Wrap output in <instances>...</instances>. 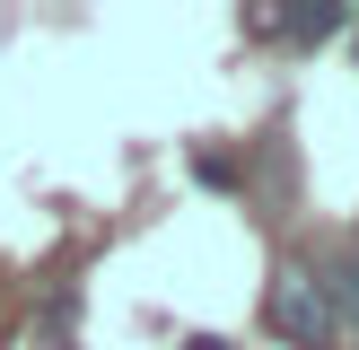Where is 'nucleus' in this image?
Listing matches in <instances>:
<instances>
[{
    "mask_svg": "<svg viewBox=\"0 0 359 350\" xmlns=\"http://www.w3.org/2000/svg\"><path fill=\"white\" fill-rule=\"evenodd\" d=\"M351 262H359V245H351Z\"/></svg>",
    "mask_w": 359,
    "mask_h": 350,
    "instance_id": "6",
    "label": "nucleus"
},
{
    "mask_svg": "<svg viewBox=\"0 0 359 350\" xmlns=\"http://www.w3.org/2000/svg\"><path fill=\"white\" fill-rule=\"evenodd\" d=\"M184 350H228V342H219V332H193V342H184Z\"/></svg>",
    "mask_w": 359,
    "mask_h": 350,
    "instance_id": "5",
    "label": "nucleus"
},
{
    "mask_svg": "<svg viewBox=\"0 0 359 350\" xmlns=\"http://www.w3.org/2000/svg\"><path fill=\"white\" fill-rule=\"evenodd\" d=\"M263 324H272L290 350H325L333 332H342V324H333V298H325V272H307L298 254H290V262H272V289H263Z\"/></svg>",
    "mask_w": 359,
    "mask_h": 350,
    "instance_id": "1",
    "label": "nucleus"
},
{
    "mask_svg": "<svg viewBox=\"0 0 359 350\" xmlns=\"http://www.w3.org/2000/svg\"><path fill=\"white\" fill-rule=\"evenodd\" d=\"M325 298H333V324H359V262L351 254L325 272Z\"/></svg>",
    "mask_w": 359,
    "mask_h": 350,
    "instance_id": "3",
    "label": "nucleus"
},
{
    "mask_svg": "<svg viewBox=\"0 0 359 350\" xmlns=\"http://www.w3.org/2000/svg\"><path fill=\"white\" fill-rule=\"evenodd\" d=\"M255 35H290V44H325V35L351 27V9H333V0H316V9H280V18H245Z\"/></svg>",
    "mask_w": 359,
    "mask_h": 350,
    "instance_id": "2",
    "label": "nucleus"
},
{
    "mask_svg": "<svg viewBox=\"0 0 359 350\" xmlns=\"http://www.w3.org/2000/svg\"><path fill=\"white\" fill-rule=\"evenodd\" d=\"M44 350H70V298H53V307H44Z\"/></svg>",
    "mask_w": 359,
    "mask_h": 350,
    "instance_id": "4",
    "label": "nucleus"
}]
</instances>
